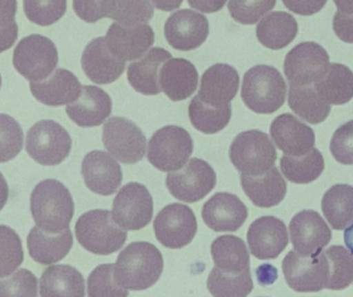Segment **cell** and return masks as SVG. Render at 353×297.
Segmentation results:
<instances>
[{"label": "cell", "instance_id": "1", "mask_svg": "<svg viewBox=\"0 0 353 297\" xmlns=\"http://www.w3.org/2000/svg\"><path fill=\"white\" fill-rule=\"evenodd\" d=\"M163 270L164 259L160 250L148 241H135L119 254L114 278L128 290H146L158 282Z\"/></svg>", "mask_w": 353, "mask_h": 297}, {"label": "cell", "instance_id": "2", "mask_svg": "<svg viewBox=\"0 0 353 297\" xmlns=\"http://www.w3.org/2000/svg\"><path fill=\"white\" fill-rule=\"evenodd\" d=\"M30 210L37 226L46 232L59 233L70 228L75 204L61 182L48 179L39 183L32 191Z\"/></svg>", "mask_w": 353, "mask_h": 297}, {"label": "cell", "instance_id": "3", "mask_svg": "<svg viewBox=\"0 0 353 297\" xmlns=\"http://www.w3.org/2000/svg\"><path fill=\"white\" fill-rule=\"evenodd\" d=\"M287 86L276 68L256 65L243 76L241 99L254 113H272L283 107Z\"/></svg>", "mask_w": 353, "mask_h": 297}, {"label": "cell", "instance_id": "4", "mask_svg": "<svg viewBox=\"0 0 353 297\" xmlns=\"http://www.w3.org/2000/svg\"><path fill=\"white\" fill-rule=\"evenodd\" d=\"M76 237L80 245L96 255H110L121 250L128 239L125 229L121 228L108 210H92L78 219Z\"/></svg>", "mask_w": 353, "mask_h": 297}, {"label": "cell", "instance_id": "5", "mask_svg": "<svg viewBox=\"0 0 353 297\" xmlns=\"http://www.w3.org/2000/svg\"><path fill=\"white\" fill-rule=\"evenodd\" d=\"M229 157L241 175L258 177L274 166L276 151L268 134L260 130H248L233 140Z\"/></svg>", "mask_w": 353, "mask_h": 297}, {"label": "cell", "instance_id": "6", "mask_svg": "<svg viewBox=\"0 0 353 297\" xmlns=\"http://www.w3.org/2000/svg\"><path fill=\"white\" fill-rule=\"evenodd\" d=\"M193 148V140L187 130L179 126H165L150 138L148 160L159 170L171 173L185 166Z\"/></svg>", "mask_w": 353, "mask_h": 297}, {"label": "cell", "instance_id": "7", "mask_svg": "<svg viewBox=\"0 0 353 297\" xmlns=\"http://www.w3.org/2000/svg\"><path fill=\"white\" fill-rule=\"evenodd\" d=\"M72 138L69 132L53 120L37 122L28 132L26 152L39 164L54 166L69 157Z\"/></svg>", "mask_w": 353, "mask_h": 297}, {"label": "cell", "instance_id": "8", "mask_svg": "<svg viewBox=\"0 0 353 297\" xmlns=\"http://www.w3.org/2000/svg\"><path fill=\"white\" fill-rule=\"evenodd\" d=\"M14 67L26 80H46L59 64L57 45L48 37L32 34L24 37L14 50Z\"/></svg>", "mask_w": 353, "mask_h": 297}, {"label": "cell", "instance_id": "9", "mask_svg": "<svg viewBox=\"0 0 353 297\" xmlns=\"http://www.w3.org/2000/svg\"><path fill=\"white\" fill-rule=\"evenodd\" d=\"M166 185L173 197L188 204L203 199L216 185V173L206 161L192 158L181 170L171 171Z\"/></svg>", "mask_w": 353, "mask_h": 297}, {"label": "cell", "instance_id": "10", "mask_svg": "<svg viewBox=\"0 0 353 297\" xmlns=\"http://www.w3.org/2000/svg\"><path fill=\"white\" fill-rule=\"evenodd\" d=\"M282 268L287 284L296 292H319L326 288L330 278V264L324 252L309 257L290 251L283 259Z\"/></svg>", "mask_w": 353, "mask_h": 297}, {"label": "cell", "instance_id": "11", "mask_svg": "<svg viewBox=\"0 0 353 297\" xmlns=\"http://www.w3.org/2000/svg\"><path fill=\"white\" fill-rule=\"evenodd\" d=\"M330 65V56L324 47L313 41H305L287 54L284 72L289 84L311 86L323 78Z\"/></svg>", "mask_w": 353, "mask_h": 297}, {"label": "cell", "instance_id": "12", "mask_svg": "<svg viewBox=\"0 0 353 297\" xmlns=\"http://www.w3.org/2000/svg\"><path fill=\"white\" fill-rule=\"evenodd\" d=\"M103 142L106 150L119 162L134 164L143 159L146 136L131 120L112 117L103 126Z\"/></svg>", "mask_w": 353, "mask_h": 297}, {"label": "cell", "instance_id": "13", "mask_svg": "<svg viewBox=\"0 0 353 297\" xmlns=\"http://www.w3.org/2000/svg\"><path fill=\"white\" fill-rule=\"evenodd\" d=\"M113 219L125 230H140L150 224L154 199L148 188L137 182L123 186L113 200Z\"/></svg>", "mask_w": 353, "mask_h": 297}, {"label": "cell", "instance_id": "14", "mask_svg": "<svg viewBox=\"0 0 353 297\" xmlns=\"http://www.w3.org/2000/svg\"><path fill=\"white\" fill-rule=\"evenodd\" d=\"M154 229L161 245L169 249H183L197 233V219L189 206L171 204L157 214Z\"/></svg>", "mask_w": 353, "mask_h": 297}, {"label": "cell", "instance_id": "15", "mask_svg": "<svg viewBox=\"0 0 353 297\" xmlns=\"http://www.w3.org/2000/svg\"><path fill=\"white\" fill-rule=\"evenodd\" d=\"M289 232L294 251L309 257L319 255L332 239L327 223L313 210L297 212L291 219Z\"/></svg>", "mask_w": 353, "mask_h": 297}, {"label": "cell", "instance_id": "16", "mask_svg": "<svg viewBox=\"0 0 353 297\" xmlns=\"http://www.w3.org/2000/svg\"><path fill=\"white\" fill-rule=\"evenodd\" d=\"M165 37L173 49L193 51L203 45L210 34L208 18L195 10H181L169 16Z\"/></svg>", "mask_w": 353, "mask_h": 297}, {"label": "cell", "instance_id": "17", "mask_svg": "<svg viewBox=\"0 0 353 297\" xmlns=\"http://www.w3.org/2000/svg\"><path fill=\"white\" fill-rule=\"evenodd\" d=\"M81 173L86 187L99 195H112L123 182L121 165L104 151L88 153L82 162Z\"/></svg>", "mask_w": 353, "mask_h": 297}, {"label": "cell", "instance_id": "18", "mask_svg": "<svg viewBox=\"0 0 353 297\" xmlns=\"http://www.w3.org/2000/svg\"><path fill=\"white\" fill-rule=\"evenodd\" d=\"M247 239L250 251L257 259H274L288 245V231L280 219L261 217L250 225Z\"/></svg>", "mask_w": 353, "mask_h": 297}, {"label": "cell", "instance_id": "19", "mask_svg": "<svg viewBox=\"0 0 353 297\" xmlns=\"http://www.w3.org/2000/svg\"><path fill=\"white\" fill-rule=\"evenodd\" d=\"M202 219L216 232H234L248 219V208L234 194L220 192L204 204Z\"/></svg>", "mask_w": 353, "mask_h": 297}, {"label": "cell", "instance_id": "20", "mask_svg": "<svg viewBox=\"0 0 353 297\" xmlns=\"http://www.w3.org/2000/svg\"><path fill=\"white\" fill-rule=\"evenodd\" d=\"M81 65L92 82L107 85L121 78L125 72V61L111 52L106 37H97L86 45L82 54Z\"/></svg>", "mask_w": 353, "mask_h": 297}, {"label": "cell", "instance_id": "21", "mask_svg": "<svg viewBox=\"0 0 353 297\" xmlns=\"http://www.w3.org/2000/svg\"><path fill=\"white\" fill-rule=\"evenodd\" d=\"M105 37L111 52L125 61L143 57L154 43V29L148 24L127 27L114 22Z\"/></svg>", "mask_w": 353, "mask_h": 297}, {"label": "cell", "instance_id": "22", "mask_svg": "<svg viewBox=\"0 0 353 297\" xmlns=\"http://www.w3.org/2000/svg\"><path fill=\"white\" fill-rule=\"evenodd\" d=\"M270 135L285 155L303 156L315 144V133L309 126L291 113H282L272 121Z\"/></svg>", "mask_w": 353, "mask_h": 297}, {"label": "cell", "instance_id": "23", "mask_svg": "<svg viewBox=\"0 0 353 297\" xmlns=\"http://www.w3.org/2000/svg\"><path fill=\"white\" fill-rule=\"evenodd\" d=\"M30 87L34 98L49 107L75 102L83 88L77 76L65 68L55 69L46 80L30 82Z\"/></svg>", "mask_w": 353, "mask_h": 297}, {"label": "cell", "instance_id": "24", "mask_svg": "<svg viewBox=\"0 0 353 297\" xmlns=\"http://www.w3.org/2000/svg\"><path fill=\"white\" fill-rule=\"evenodd\" d=\"M239 76L234 67L218 63L210 66L202 74L198 96L203 102L221 107L229 104L236 96Z\"/></svg>", "mask_w": 353, "mask_h": 297}, {"label": "cell", "instance_id": "25", "mask_svg": "<svg viewBox=\"0 0 353 297\" xmlns=\"http://www.w3.org/2000/svg\"><path fill=\"white\" fill-rule=\"evenodd\" d=\"M70 119L80 127L100 126L112 111L108 93L97 86H83L79 98L65 107Z\"/></svg>", "mask_w": 353, "mask_h": 297}, {"label": "cell", "instance_id": "26", "mask_svg": "<svg viewBox=\"0 0 353 297\" xmlns=\"http://www.w3.org/2000/svg\"><path fill=\"white\" fill-rule=\"evenodd\" d=\"M172 56L163 47H154L132 62L128 67V80L134 90L146 96H154L162 92L160 85V70Z\"/></svg>", "mask_w": 353, "mask_h": 297}, {"label": "cell", "instance_id": "27", "mask_svg": "<svg viewBox=\"0 0 353 297\" xmlns=\"http://www.w3.org/2000/svg\"><path fill=\"white\" fill-rule=\"evenodd\" d=\"M199 76L193 63L183 58H171L160 70L163 92L172 101L185 100L194 94Z\"/></svg>", "mask_w": 353, "mask_h": 297}, {"label": "cell", "instance_id": "28", "mask_svg": "<svg viewBox=\"0 0 353 297\" xmlns=\"http://www.w3.org/2000/svg\"><path fill=\"white\" fill-rule=\"evenodd\" d=\"M73 241L70 228L59 233H49L34 226L28 236V253L34 261L49 265L63 260L71 251Z\"/></svg>", "mask_w": 353, "mask_h": 297}, {"label": "cell", "instance_id": "29", "mask_svg": "<svg viewBox=\"0 0 353 297\" xmlns=\"http://www.w3.org/2000/svg\"><path fill=\"white\" fill-rule=\"evenodd\" d=\"M241 183L245 195L258 208L278 206L286 196V182L276 166L258 177L241 175Z\"/></svg>", "mask_w": 353, "mask_h": 297}, {"label": "cell", "instance_id": "30", "mask_svg": "<svg viewBox=\"0 0 353 297\" xmlns=\"http://www.w3.org/2000/svg\"><path fill=\"white\" fill-rule=\"evenodd\" d=\"M40 294L43 297H83L85 295L83 276L79 270L67 264L49 266L41 276Z\"/></svg>", "mask_w": 353, "mask_h": 297}, {"label": "cell", "instance_id": "31", "mask_svg": "<svg viewBox=\"0 0 353 297\" xmlns=\"http://www.w3.org/2000/svg\"><path fill=\"white\" fill-rule=\"evenodd\" d=\"M299 32L294 16L286 12H272L258 23L256 35L262 45L281 50L290 45Z\"/></svg>", "mask_w": 353, "mask_h": 297}, {"label": "cell", "instance_id": "32", "mask_svg": "<svg viewBox=\"0 0 353 297\" xmlns=\"http://www.w3.org/2000/svg\"><path fill=\"white\" fill-rule=\"evenodd\" d=\"M314 88L328 104H345L353 98L352 70L341 63H330L327 72L314 84Z\"/></svg>", "mask_w": 353, "mask_h": 297}, {"label": "cell", "instance_id": "33", "mask_svg": "<svg viewBox=\"0 0 353 297\" xmlns=\"http://www.w3.org/2000/svg\"><path fill=\"white\" fill-rule=\"evenodd\" d=\"M214 265L233 274H241L250 268V254L245 241L234 235H222L210 247Z\"/></svg>", "mask_w": 353, "mask_h": 297}, {"label": "cell", "instance_id": "34", "mask_svg": "<svg viewBox=\"0 0 353 297\" xmlns=\"http://www.w3.org/2000/svg\"><path fill=\"white\" fill-rule=\"evenodd\" d=\"M321 208L332 228H346L353 221L352 186L338 184L330 187L322 198Z\"/></svg>", "mask_w": 353, "mask_h": 297}, {"label": "cell", "instance_id": "35", "mask_svg": "<svg viewBox=\"0 0 353 297\" xmlns=\"http://www.w3.org/2000/svg\"><path fill=\"white\" fill-rule=\"evenodd\" d=\"M288 104L299 118L314 125L325 121L332 111L330 104L311 86L290 85Z\"/></svg>", "mask_w": 353, "mask_h": 297}, {"label": "cell", "instance_id": "36", "mask_svg": "<svg viewBox=\"0 0 353 297\" xmlns=\"http://www.w3.org/2000/svg\"><path fill=\"white\" fill-rule=\"evenodd\" d=\"M280 167L288 181L295 184H310L321 175L325 164L321 152L313 148L303 156L283 155Z\"/></svg>", "mask_w": 353, "mask_h": 297}, {"label": "cell", "instance_id": "37", "mask_svg": "<svg viewBox=\"0 0 353 297\" xmlns=\"http://www.w3.org/2000/svg\"><path fill=\"white\" fill-rule=\"evenodd\" d=\"M232 116L231 104L216 107L203 102L196 95L189 105V117L192 125L204 134H214L224 129Z\"/></svg>", "mask_w": 353, "mask_h": 297}, {"label": "cell", "instance_id": "38", "mask_svg": "<svg viewBox=\"0 0 353 297\" xmlns=\"http://www.w3.org/2000/svg\"><path fill=\"white\" fill-rule=\"evenodd\" d=\"M251 270L227 272L214 266L208 278V289L216 297H245L253 290Z\"/></svg>", "mask_w": 353, "mask_h": 297}, {"label": "cell", "instance_id": "39", "mask_svg": "<svg viewBox=\"0 0 353 297\" xmlns=\"http://www.w3.org/2000/svg\"><path fill=\"white\" fill-rule=\"evenodd\" d=\"M330 264L326 288L344 290L353 282V256L342 245H332L324 251Z\"/></svg>", "mask_w": 353, "mask_h": 297}, {"label": "cell", "instance_id": "40", "mask_svg": "<svg viewBox=\"0 0 353 297\" xmlns=\"http://www.w3.org/2000/svg\"><path fill=\"white\" fill-rule=\"evenodd\" d=\"M154 14L150 0H115L109 18L123 26L133 27L150 22Z\"/></svg>", "mask_w": 353, "mask_h": 297}, {"label": "cell", "instance_id": "41", "mask_svg": "<svg viewBox=\"0 0 353 297\" xmlns=\"http://www.w3.org/2000/svg\"><path fill=\"white\" fill-rule=\"evenodd\" d=\"M68 0H23L26 18L46 27L61 20L67 12Z\"/></svg>", "mask_w": 353, "mask_h": 297}, {"label": "cell", "instance_id": "42", "mask_svg": "<svg viewBox=\"0 0 353 297\" xmlns=\"http://www.w3.org/2000/svg\"><path fill=\"white\" fill-rule=\"evenodd\" d=\"M114 264L97 266L88 276V290L90 297L119 296L129 295L128 289L119 286L114 278Z\"/></svg>", "mask_w": 353, "mask_h": 297}, {"label": "cell", "instance_id": "43", "mask_svg": "<svg viewBox=\"0 0 353 297\" xmlns=\"http://www.w3.org/2000/svg\"><path fill=\"white\" fill-rule=\"evenodd\" d=\"M23 250L19 235L6 225H1V268L0 276L13 274L23 262Z\"/></svg>", "mask_w": 353, "mask_h": 297}, {"label": "cell", "instance_id": "44", "mask_svg": "<svg viewBox=\"0 0 353 297\" xmlns=\"http://www.w3.org/2000/svg\"><path fill=\"white\" fill-rule=\"evenodd\" d=\"M276 0H229L228 10L233 20L243 25L256 24L276 6Z\"/></svg>", "mask_w": 353, "mask_h": 297}, {"label": "cell", "instance_id": "45", "mask_svg": "<svg viewBox=\"0 0 353 297\" xmlns=\"http://www.w3.org/2000/svg\"><path fill=\"white\" fill-rule=\"evenodd\" d=\"M19 296H38V278L26 268L1 278L0 282V297Z\"/></svg>", "mask_w": 353, "mask_h": 297}, {"label": "cell", "instance_id": "46", "mask_svg": "<svg viewBox=\"0 0 353 297\" xmlns=\"http://www.w3.org/2000/svg\"><path fill=\"white\" fill-rule=\"evenodd\" d=\"M23 146V131L10 116L1 115V163L15 158Z\"/></svg>", "mask_w": 353, "mask_h": 297}, {"label": "cell", "instance_id": "47", "mask_svg": "<svg viewBox=\"0 0 353 297\" xmlns=\"http://www.w3.org/2000/svg\"><path fill=\"white\" fill-rule=\"evenodd\" d=\"M330 152L341 164L353 165V120L340 126L330 140Z\"/></svg>", "mask_w": 353, "mask_h": 297}, {"label": "cell", "instance_id": "48", "mask_svg": "<svg viewBox=\"0 0 353 297\" xmlns=\"http://www.w3.org/2000/svg\"><path fill=\"white\" fill-rule=\"evenodd\" d=\"M115 0H73L76 14L84 22L96 23L110 14Z\"/></svg>", "mask_w": 353, "mask_h": 297}, {"label": "cell", "instance_id": "49", "mask_svg": "<svg viewBox=\"0 0 353 297\" xmlns=\"http://www.w3.org/2000/svg\"><path fill=\"white\" fill-rule=\"evenodd\" d=\"M1 52L10 49L18 37V26L15 22L17 10L16 0H1Z\"/></svg>", "mask_w": 353, "mask_h": 297}, {"label": "cell", "instance_id": "50", "mask_svg": "<svg viewBox=\"0 0 353 297\" xmlns=\"http://www.w3.org/2000/svg\"><path fill=\"white\" fill-rule=\"evenodd\" d=\"M332 28L341 41L353 43V14L336 12L332 20Z\"/></svg>", "mask_w": 353, "mask_h": 297}, {"label": "cell", "instance_id": "51", "mask_svg": "<svg viewBox=\"0 0 353 297\" xmlns=\"http://www.w3.org/2000/svg\"><path fill=\"white\" fill-rule=\"evenodd\" d=\"M327 0H283L287 8L301 16L317 14L325 6Z\"/></svg>", "mask_w": 353, "mask_h": 297}, {"label": "cell", "instance_id": "52", "mask_svg": "<svg viewBox=\"0 0 353 297\" xmlns=\"http://www.w3.org/2000/svg\"><path fill=\"white\" fill-rule=\"evenodd\" d=\"M227 0H188V3L192 8L204 12V14H212L219 12L224 8Z\"/></svg>", "mask_w": 353, "mask_h": 297}, {"label": "cell", "instance_id": "53", "mask_svg": "<svg viewBox=\"0 0 353 297\" xmlns=\"http://www.w3.org/2000/svg\"><path fill=\"white\" fill-rule=\"evenodd\" d=\"M154 6L163 12H172L183 3V0H152Z\"/></svg>", "mask_w": 353, "mask_h": 297}, {"label": "cell", "instance_id": "54", "mask_svg": "<svg viewBox=\"0 0 353 297\" xmlns=\"http://www.w3.org/2000/svg\"><path fill=\"white\" fill-rule=\"evenodd\" d=\"M338 12L346 14H353V0H334Z\"/></svg>", "mask_w": 353, "mask_h": 297}]
</instances>
